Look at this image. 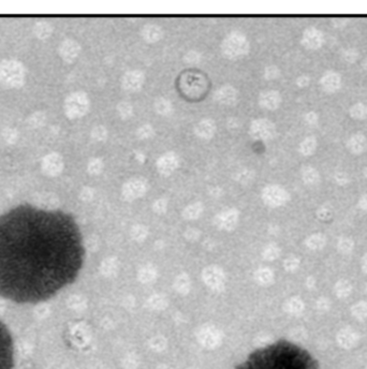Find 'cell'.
Masks as SVG:
<instances>
[{
	"label": "cell",
	"instance_id": "16",
	"mask_svg": "<svg viewBox=\"0 0 367 369\" xmlns=\"http://www.w3.org/2000/svg\"><path fill=\"white\" fill-rule=\"evenodd\" d=\"M64 167L63 158L57 152L48 153L42 160V168L49 174L59 173Z\"/></svg>",
	"mask_w": 367,
	"mask_h": 369
},
{
	"label": "cell",
	"instance_id": "8",
	"mask_svg": "<svg viewBox=\"0 0 367 369\" xmlns=\"http://www.w3.org/2000/svg\"><path fill=\"white\" fill-rule=\"evenodd\" d=\"M276 134V126L266 118L254 119L249 127V135L256 141H270Z\"/></svg>",
	"mask_w": 367,
	"mask_h": 369
},
{
	"label": "cell",
	"instance_id": "12",
	"mask_svg": "<svg viewBox=\"0 0 367 369\" xmlns=\"http://www.w3.org/2000/svg\"><path fill=\"white\" fill-rule=\"evenodd\" d=\"M58 54L66 63H73L78 59L81 54L80 43L73 39L64 40L58 47Z\"/></svg>",
	"mask_w": 367,
	"mask_h": 369
},
{
	"label": "cell",
	"instance_id": "1",
	"mask_svg": "<svg viewBox=\"0 0 367 369\" xmlns=\"http://www.w3.org/2000/svg\"><path fill=\"white\" fill-rule=\"evenodd\" d=\"M84 248L64 214L21 206L0 218V296L18 304L53 297L77 279Z\"/></svg>",
	"mask_w": 367,
	"mask_h": 369
},
{
	"label": "cell",
	"instance_id": "23",
	"mask_svg": "<svg viewBox=\"0 0 367 369\" xmlns=\"http://www.w3.org/2000/svg\"><path fill=\"white\" fill-rule=\"evenodd\" d=\"M317 140L315 137H307L305 138L298 146V151H300L303 156H312L317 149Z\"/></svg>",
	"mask_w": 367,
	"mask_h": 369
},
{
	"label": "cell",
	"instance_id": "2",
	"mask_svg": "<svg viewBox=\"0 0 367 369\" xmlns=\"http://www.w3.org/2000/svg\"><path fill=\"white\" fill-rule=\"evenodd\" d=\"M234 369H320L306 350L287 340H278L251 352Z\"/></svg>",
	"mask_w": 367,
	"mask_h": 369
},
{
	"label": "cell",
	"instance_id": "29",
	"mask_svg": "<svg viewBox=\"0 0 367 369\" xmlns=\"http://www.w3.org/2000/svg\"><path fill=\"white\" fill-rule=\"evenodd\" d=\"M155 135V129L152 125L145 124L141 127H139L138 130H136V137H138L140 140H149L152 139Z\"/></svg>",
	"mask_w": 367,
	"mask_h": 369
},
{
	"label": "cell",
	"instance_id": "37",
	"mask_svg": "<svg viewBox=\"0 0 367 369\" xmlns=\"http://www.w3.org/2000/svg\"><path fill=\"white\" fill-rule=\"evenodd\" d=\"M227 127L230 129V130H236V129H239L241 124H240V120L239 118H235V117H230L227 122H226Z\"/></svg>",
	"mask_w": 367,
	"mask_h": 369
},
{
	"label": "cell",
	"instance_id": "34",
	"mask_svg": "<svg viewBox=\"0 0 367 369\" xmlns=\"http://www.w3.org/2000/svg\"><path fill=\"white\" fill-rule=\"evenodd\" d=\"M103 168V162L101 159L99 158H94L91 159L89 163H88V170L91 172V173H99Z\"/></svg>",
	"mask_w": 367,
	"mask_h": 369
},
{
	"label": "cell",
	"instance_id": "27",
	"mask_svg": "<svg viewBox=\"0 0 367 369\" xmlns=\"http://www.w3.org/2000/svg\"><path fill=\"white\" fill-rule=\"evenodd\" d=\"M90 137L95 142H104L109 137V131L104 126H96L92 128Z\"/></svg>",
	"mask_w": 367,
	"mask_h": 369
},
{
	"label": "cell",
	"instance_id": "39",
	"mask_svg": "<svg viewBox=\"0 0 367 369\" xmlns=\"http://www.w3.org/2000/svg\"><path fill=\"white\" fill-rule=\"evenodd\" d=\"M360 204H361V206H362L364 208V210H367V195L363 196V199L361 200Z\"/></svg>",
	"mask_w": 367,
	"mask_h": 369
},
{
	"label": "cell",
	"instance_id": "3",
	"mask_svg": "<svg viewBox=\"0 0 367 369\" xmlns=\"http://www.w3.org/2000/svg\"><path fill=\"white\" fill-rule=\"evenodd\" d=\"M26 69L15 59H4L0 63V85L4 88H20L25 83Z\"/></svg>",
	"mask_w": 367,
	"mask_h": 369
},
{
	"label": "cell",
	"instance_id": "17",
	"mask_svg": "<svg viewBox=\"0 0 367 369\" xmlns=\"http://www.w3.org/2000/svg\"><path fill=\"white\" fill-rule=\"evenodd\" d=\"M179 163V158L175 152H166L161 156L157 161V168L161 173H171L177 168Z\"/></svg>",
	"mask_w": 367,
	"mask_h": 369
},
{
	"label": "cell",
	"instance_id": "26",
	"mask_svg": "<svg viewBox=\"0 0 367 369\" xmlns=\"http://www.w3.org/2000/svg\"><path fill=\"white\" fill-rule=\"evenodd\" d=\"M117 114L122 119H128L133 115V107L128 101H121L116 107Z\"/></svg>",
	"mask_w": 367,
	"mask_h": 369
},
{
	"label": "cell",
	"instance_id": "31",
	"mask_svg": "<svg viewBox=\"0 0 367 369\" xmlns=\"http://www.w3.org/2000/svg\"><path fill=\"white\" fill-rule=\"evenodd\" d=\"M303 178L304 181L308 184H314L317 183L319 180V174L314 168L306 167L303 169Z\"/></svg>",
	"mask_w": 367,
	"mask_h": 369
},
{
	"label": "cell",
	"instance_id": "38",
	"mask_svg": "<svg viewBox=\"0 0 367 369\" xmlns=\"http://www.w3.org/2000/svg\"><path fill=\"white\" fill-rule=\"evenodd\" d=\"M141 188H142V184H141L140 182H133L128 187V191L131 192L132 194H140L141 193Z\"/></svg>",
	"mask_w": 367,
	"mask_h": 369
},
{
	"label": "cell",
	"instance_id": "25",
	"mask_svg": "<svg viewBox=\"0 0 367 369\" xmlns=\"http://www.w3.org/2000/svg\"><path fill=\"white\" fill-rule=\"evenodd\" d=\"M27 122L32 128H35V129L41 128V127L45 125L46 115H45L44 112H41V111H37V112H34L28 116Z\"/></svg>",
	"mask_w": 367,
	"mask_h": 369
},
{
	"label": "cell",
	"instance_id": "32",
	"mask_svg": "<svg viewBox=\"0 0 367 369\" xmlns=\"http://www.w3.org/2000/svg\"><path fill=\"white\" fill-rule=\"evenodd\" d=\"M263 76L267 81H272V79H276L281 76V69L277 66H267L263 71Z\"/></svg>",
	"mask_w": 367,
	"mask_h": 369
},
{
	"label": "cell",
	"instance_id": "33",
	"mask_svg": "<svg viewBox=\"0 0 367 369\" xmlns=\"http://www.w3.org/2000/svg\"><path fill=\"white\" fill-rule=\"evenodd\" d=\"M358 57L359 53L356 48H346V50L341 51V58L348 64L356 63L358 60Z\"/></svg>",
	"mask_w": 367,
	"mask_h": 369
},
{
	"label": "cell",
	"instance_id": "20",
	"mask_svg": "<svg viewBox=\"0 0 367 369\" xmlns=\"http://www.w3.org/2000/svg\"><path fill=\"white\" fill-rule=\"evenodd\" d=\"M264 196L265 200L269 202L270 204L278 205L285 202V198H287V194H285L284 190H282L281 188L271 187L266 190Z\"/></svg>",
	"mask_w": 367,
	"mask_h": 369
},
{
	"label": "cell",
	"instance_id": "14",
	"mask_svg": "<svg viewBox=\"0 0 367 369\" xmlns=\"http://www.w3.org/2000/svg\"><path fill=\"white\" fill-rule=\"evenodd\" d=\"M320 85L323 90L329 92V94L336 92L341 87V76L335 71H327L322 75Z\"/></svg>",
	"mask_w": 367,
	"mask_h": 369
},
{
	"label": "cell",
	"instance_id": "24",
	"mask_svg": "<svg viewBox=\"0 0 367 369\" xmlns=\"http://www.w3.org/2000/svg\"><path fill=\"white\" fill-rule=\"evenodd\" d=\"M349 115L356 120H363L367 118V106L365 103L358 102L349 109Z\"/></svg>",
	"mask_w": 367,
	"mask_h": 369
},
{
	"label": "cell",
	"instance_id": "19",
	"mask_svg": "<svg viewBox=\"0 0 367 369\" xmlns=\"http://www.w3.org/2000/svg\"><path fill=\"white\" fill-rule=\"evenodd\" d=\"M347 148L354 155H361L367 148V140L362 133H354L347 141Z\"/></svg>",
	"mask_w": 367,
	"mask_h": 369
},
{
	"label": "cell",
	"instance_id": "35",
	"mask_svg": "<svg viewBox=\"0 0 367 369\" xmlns=\"http://www.w3.org/2000/svg\"><path fill=\"white\" fill-rule=\"evenodd\" d=\"M304 120L308 126H316L319 121V116L316 112H314V111H312V112H308L305 114Z\"/></svg>",
	"mask_w": 367,
	"mask_h": 369
},
{
	"label": "cell",
	"instance_id": "4",
	"mask_svg": "<svg viewBox=\"0 0 367 369\" xmlns=\"http://www.w3.org/2000/svg\"><path fill=\"white\" fill-rule=\"evenodd\" d=\"M250 50L249 41L246 36L239 32L230 33L225 37L221 43V52L223 56L231 60H238L248 55Z\"/></svg>",
	"mask_w": 367,
	"mask_h": 369
},
{
	"label": "cell",
	"instance_id": "28",
	"mask_svg": "<svg viewBox=\"0 0 367 369\" xmlns=\"http://www.w3.org/2000/svg\"><path fill=\"white\" fill-rule=\"evenodd\" d=\"M18 138H20V134H18V131L14 128H4L2 131V139L4 140L5 143L13 145L15 144Z\"/></svg>",
	"mask_w": 367,
	"mask_h": 369
},
{
	"label": "cell",
	"instance_id": "11",
	"mask_svg": "<svg viewBox=\"0 0 367 369\" xmlns=\"http://www.w3.org/2000/svg\"><path fill=\"white\" fill-rule=\"evenodd\" d=\"M214 98L221 106L232 107L239 101V90L231 85H223L215 91Z\"/></svg>",
	"mask_w": 367,
	"mask_h": 369
},
{
	"label": "cell",
	"instance_id": "7",
	"mask_svg": "<svg viewBox=\"0 0 367 369\" xmlns=\"http://www.w3.org/2000/svg\"><path fill=\"white\" fill-rule=\"evenodd\" d=\"M207 82L204 76L197 73H185L179 81V87L189 98H199L206 90Z\"/></svg>",
	"mask_w": 367,
	"mask_h": 369
},
{
	"label": "cell",
	"instance_id": "18",
	"mask_svg": "<svg viewBox=\"0 0 367 369\" xmlns=\"http://www.w3.org/2000/svg\"><path fill=\"white\" fill-rule=\"evenodd\" d=\"M141 37L147 43H157L163 37V29L157 24H146L141 29Z\"/></svg>",
	"mask_w": 367,
	"mask_h": 369
},
{
	"label": "cell",
	"instance_id": "30",
	"mask_svg": "<svg viewBox=\"0 0 367 369\" xmlns=\"http://www.w3.org/2000/svg\"><path fill=\"white\" fill-rule=\"evenodd\" d=\"M184 61L189 66H197L202 61V55L198 51H189L185 54Z\"/></svg>",
	"mask_w": 367,
	"mask_h": 369
},
{
	"label": "cell",
	"instance_id": "13",
	"mask_svg": "<svg viewBox=\"0 0 367 369\" xmlns=\"http://www.w3.org/2000/svg\"><path fill=\"white\" fill-rule=\"evenodd\" d=\"M258 102L261 108L269 111H275L281 107L282 96L277 90H264L259 95Z\"/></svg>",
	"mask_w": 367,
	"mask_h": 369
},
{
	"label": "cell",
	"instance_id": "9",
	"mask_svg": "<svg viewBox=\"0 0 367 369\" xmlns=\"http://www.w3.org/2000/svg\"><path fill=\"white\" fill-rule=\"evenodd\" d=\"M144 83L145 74L140 70L128 71L122 77V87L129 92L141 90Z\"/></svg>",
	"mask_w": 367,
	"mask_h": 369
},
{
	"label": "cell",
	"instance_id": "36",
	"mask_svg": "<svg viewBox=\"0 0 367 369\" xmlns=\"http://www.w3.org/2000/svg\"><path fill=\"white\" fill-rule=\"evenodd\" d=\"M295 83H296V85L298 86V87L305 88V87H307V86L310 84V78L307 75H301V76H298L296 78Z\"/></svg>",
	"mask_w": 367,
	"mask_h": 369
},
{
	"label": "cell",
	"instance_id": "6",
	"mask_svg": "<svg viewBox=\"0 0 367 369\" xmlns=\"http://www.w3.org/2000/svg\"><path fill=\"white\" fill-rule=\"evenodd\" d=\"M14 344L7 327L0 321V369H13Z\"/></svg>",
	"mask_w": 367,
	"mask_h": 369
},
{
	"label": "cell",
	"instance_id": "22",
	"mask_svg": "<svg viewBox=\"0 0 367 369\" xmlns=\"http://www.w3.org/2000/svg\"><path fill=\"white\" fill-rule=\"evenodd\" d=\"M154 109L155 111H156L157 114L161 116H167L172 113L173 106H172V102L169 99L160 97L158 98V99L155 100Z\"/></svg>",
	"mask_w": 367,
	"mask_h": 369
},
{
	"label": "cell",
	"instance_id": "5",
	"mask_svg": "<svg viewBox=\"0 0 367 369\" xmlns=\"http://www.w3.org/2000/svg\"><path fill=\"white\" fill-rule=\"evenodd\" d=\"M90 108V100L86 92L74 91L66 98L64 103V111L68 118L78 119L83 117L88 113Z\"/></svg>",
	"mask_w": 367,
	"mask_h": 369
},
{
	"label": "cell",
	"instance_id": "10",
	"mask_svg": "<svg viewBox=\"0 0 367 369\" xmlns=\"http://www.w3.org/2000/svg\"><path fill=\"white\" fill-rule=\"evenodd\" d=\"M302 44L308 50H319L325 42V37L320 29L316 27H308L304 30L302 35Z\"/></svg>",
	"mask_w": 367,
	"mask_h": 369
},
{
	"label": "cell",
	"instance_id": "15",
	"mask_svg": "<svg viewBox=\"0 0 367 369\" xmlns=\"http://www.w3.org/2000/svg\"><path fill=\"white\" fill-rule=\"evenodd\" d=\"M216 133V124L213 119H201L195 126V134L199 139L210 140Z\"/></svg>",
	"mask_w": 367,
	"mask_h": 369
},
{
	"label": "cell",
	"instance_id": "21",
	"mask_svg": "<svg viewBox=\"0 0 367 369\" xmlns=\"http://www.w3.org/2000/svg\"><path fill=\"white\" fill-rule=\"evenodd\" d=\"M34 34L40 40H45L53 34V26L46 21H39L35 24Z\"/></svg>",
	"mask_w": 367,
	"mask_h": 369
}]
</instances>
